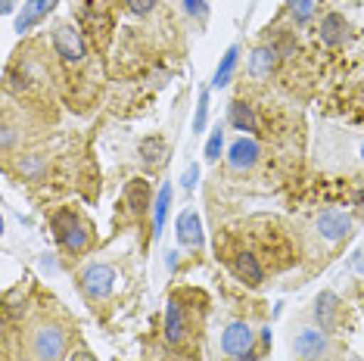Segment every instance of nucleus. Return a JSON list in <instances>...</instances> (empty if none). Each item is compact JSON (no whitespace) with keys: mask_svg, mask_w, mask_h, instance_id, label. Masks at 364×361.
<instances>
[{"mask_svg":"<svg viewBox=\"0 0 364 361\" xmlns=\"http://www.w3.org/2000/svg\"><path fill=\"white\" fill-rule=\"evenodd\" d=\"M53 47H56V53H60V60L69 65H78L87 56L85 38H81V31L72 26V22H60V26L53 28Z\"/></svg>","mask_w":364,"mask_h":361,"instance_id":"nucleus-1","label":"nucleus"},{"mask_svg":"<svg viewBox=\"0 0 364 361\" xmlns=\"http://www.w3.org/2000/svg\"><path fill=\"white\" fill-rule=\"evenodd\" d=\"M53 234H56V240H60L63 249H69V252H81L87 246L85 225H81L69 209H63V212H56L53 215Z\"/></svg>","mask_w":364,"mask_h":361,"instance_id":"nucleus-2","label":"nucleus"},{"mask_svg":"<svg viewBox=\"0 0 364 361\" xmlns=\"http://www.w3.org/2000/svg\"><path fill=\"white\" fill-rule=\"evenodd\" d=\"M65 352V333L60 327H38L31 336V355L38 361H60Z\"/></svg>","mask_w":364,"mask_h":361,"instance_id":"nucleus-3","label":"nucleus"},{"mask_svg":"<svg viewBox=\"0 0 364 361\" xmlns=\"http://www.w3.org/2000/svg\"><path fill=\"white\" fill-rule=\"evenodd\" d=\"M112 286H115V271H112V265H103V262H97V265H87L85 274H81V290H85L90 299H106L112 293Z\"/></svg>","mask_w":364,"mask_h":361,"instance_id":"nucleus-4","label":"nucleus"},{"mask_svg":"<svg viewBox=\"0 0 364 361\" xmlns=\"http://www.w3.org/2000/svg\"><path fill=\"white\" fill-rule=\"evenodd\" d=\"M252 340H255V333H252V327L246 324V321H230L225 327V333H221V349L228 352V355H243V352H250L252 349Z\"/></svg>","mask_w":364,"mask_h":361,"instance_id":"nucleus-5","label":"nucleus"},{"mask_svg":"<svg viewBox=\"0 0 364 361\" xmlns=\"http://www.w3.org/2000/svg\"><path fill=\"white\" fill-rule=\"evenodd\" d=\"M327 349H330V343H327L324 330H302L293 340V352L302 361H321L327 355Z\"/></svg>","mask_w":364,"mask_h":361,"instance_id":"nucleus-6","label":"nucleus"},{"mask_svg":"<svg viewBox=\"0 0 364 361\" xmlns=\"http://www.w3.org/2000/svg\"><path fill=\"white\" fill-rule=\"evenodd\" d=\"M262 156V146L252 141V137H237L228 150V166L234 171H250Z\"/></svg>","mask_w":364,"mask_h":361,"instance_id":"nucleus-7","label":"nucleus"},{"mask_svg":"<svg viewBox=\"0 0 364 361\" xmlns=\"http://www.w3.org/2000/svg\"><path fill=\"white\" fill-rule=\"evenodd\" d=\"M318 231L327 243H339L352 234V218L346 215V212H324V215L318 218Z\"/></svg>","mask_w":364,"mask_h":361,"instance_id":"nucleus-8","label":"nucleus"},{"mask_svg":"<svg viewBox=\"0 0 364 361\" xmlns=\"http://www.w3.org/2000/svg\"><path fill=\"white\" fill-rule=\"evenodd\" d=\"M125 203H128V209L134 212V215H144V212L156 203V200H153V187H150V180H144V178L128 180V187H125Z\"/></svg>","mask_w":364,"mask_h":361,"instance_id":"nucleus-9","label":"nucleus"},{"mask_svg":"<svg viewBox=\"0 0 364 361\" xmlns=\"http://www.w3.org/2000/svg\"><path fill=\"white\" fill-rule=\"evenodd\" d=\"M175 227H178V240L184 246H193V249H200L203 246V221H200V215H196L193 209L181 212Z\"/></svg>","mask_w":364,"mask_h":361,"instance_id":"nucleus-10","label":"nucleus"},{"mask_svg":"<svg viewBox=\"0 0 364 361\" xmlns=\"http://www.w3.org/2000/svg\"><path fill=\"white\" fill-rule=\"evenodd\" d=\"M277 60H280V53H277L274 44L255 47L252 56H250V75H252V78H268L271 72L277 69Z\"/></svg>","mask_w":364,"mask_h":361,"instance_id":"nucleus-11","label":"nucleus"},{"mask_svg":"<svg viewBox=\"0 0 364 361\" xmlns=\"http://www.w3.org/2000/svg\"><path fill=\"white\" fill-rule=\"evenodd\" d=\"M321 41H324L327 47L346 44V41H349V22H346V16L327 13L324 19H321Z\"/></svg>","mask_w":364,"mask_h":361,"instance_id":"nucleus-12","label":"nucleus"},{"mask_svg":"<svg viewBox=\"0 0 364 361\" xmlns=\"http://www.w3.org/2000/svg\"><path fill=\"white\" fill-rule=\"evenodd\" d=\"M53 6H56V0H28V4L22 6V13L16 16V31H28V28H35L38 22L53 10Z\"/></svg>","mask_w":364,"mask_h":361,"instance_id":"nucleus-13","label":"nucleus"},{"mask_svg":"<svg viewBox=\"0 0 364 361\" xmlns=\"http://www.w3.org/2000/svg\"><path fill=\"white\" fill-rule=\"evenodd\" d=\"M234 274L243 284H250V286H259L264 281V271H262L259 259H255L252 252H240V256L234 259Z\"/></svg>","mask_w":364,"mask_h":361,"instance_id":"nucleus-14","label":"nucleus"},{"mask_svg":"<svg viewBox=\"0 0 364 361\" xmlns=\"http://www.w3.org/2000/svg\"><path fill=\"white\" fill-rule=\"evenodd\" d=\"M237 63H240V47H228V53L221 56V63H218V69H215V78H212V87H228L230 85V78H234V69H237Z\"/></svg>","mask_w":364,"mask_h":361,"instance_id":"nucleus-15","label":"nucleus"},{"mask_svg":"<svg viewBox=\"0 0 364 361\" xmlns=\"http://www.w3.org/2000/svg\"><path fill=\"white\" fill-rule=\"evenodd\" d=\"M140 153H144L146 168H162L165 159H168V144H165L162 137H146V141L140 144Z\"/></svg>","mask_w":364,"mask_h":361,"instance_id":"nucleus-16","label":"nucleus"},{"mask_svg":"<svg viewBox=\"0 0 364 361\" xmlns=\"http://www.w3.org/2000/svg\"><path fill=\"white\" fill-rule=\"evenodd\" d=\"M336 308H339V299L333 296V293H321L318 302H314V318H318L321 330H330V327H333Z\"/></svg>","mask_w":364,"mask_h":361,"instance_id":"nucleus-17","label":"nucleus"},{"mask_svg":"<svg viewBox=\"0 0 364 361\" xmlns=\"http://www.w3.org/2000/svg\"><path fill=\"white\" fill-rule=\"evenodd\" d=\"M230 125L237 131H246V134H252V131H259V119H255V109L250 103H234L230 106Z\"/></svg>","mask_w":364,"mask_h":361,"instance_id":"nucleus-18","label":"nucleus"},{"mask_svg":"<svg viewBox=\"0 0 364 361\" xmlns=\"http://www.w3.org/2000/svg\"><path fill=\"white\" fill-rule=\"evenodd\" d=\"M165 340L168 343L184 340V311H181L178 302H168V308H165Z\"/></svg>","mask_w":364,"mask_h":361,"instance_id":"nucleus-19","label":"nucleus"},{"mask_svg":"<svg viewBox=\"0 0 364 361\" xmlns=\"http://www.w3.org/2000/svg\"><path fill=\"white\" fill-rule=\"evenodd\" d=\"M171 184H165L159 196H156V203H153V237H159L162 234V227H165V215H168V206H171Z\"/></svg>","mask_w":364,"mask_h":361,"instance_id":"nucleus-20","label":"nucleus"},{"mask_svg":"<svg viewBox=\"0 0 364 361\" xmlns=\"http://www.w3.org/2000/svg\"><path fill=\"white\" fill-rule=\"evenodd\" d=\"M221 150H225V131L218 128V131H212L209 141H205V159H209V162H218Z\"/></svg>","mask_w":364,"mask_h":361,"instance_id":"nucleus-21","label":"nucleus"},{"mask_svg":"<svg viewBox=\"0 0 364 361\" xmlns=\"http://www.w3.org/2000/svg\"><path fill=\"white\" fill-rule=\"evenodd\" d=\"M289 13L302 26V22H309L314 16V0H289Z\"/></svg>","mask_w":364,"mask_h":361,"instance_id":"nucleus-22","label":"nucleus"},{"mask_svg":"<svg viewBox=\"0 0 364 361\" xmlns=\"http://www.w3.org/2000/svg\"><path fill=\"white\" fill-rule=\"evenodd\" d=\"M184 10L193 19H205L209 16V0H184Z\"/></svg>","mask_w":364,"mask_h":361,"instance_id":"nucleus-23","label":"nucleus"},{"mask_svg":"<svg viewBox=\"0 0 364 361\" xmlns=\"http://www.w3.org/2000/svg\"><path fill=\"white\" fill-rule=\"evenodd\" d=\"M205 116H209V94H200V106H196V119H193V128L196 131H205Z\"/></svg>","mask_w":364,"mask_h":361,"instance_id":"nucleus-24","label":"nucleus"},{"mask_svg":"<svg viewBox=\"0 0 364 361\" xmlns=\"http://www.w3.org/2000/svg\"><path fill=\"white\" fill-rule=\"evenodd\" d=\"M22 175H28V178H38L41 175V168H44V162L38 159V156H28V159H22Z\"/></svg>","mask_w":364,"mask_h":361,"instance_id":"nucleus-25","label":"nucleus"},{"mask_svg":"<svg viewBox=\"0 0 364 361\" xmlns=\"http://www.w3.org/2000/svg\"><path fill=\"white\" fill-rule=\"evenodd\" d=\"M125 4H128V10L134 16H146L156 6V0H125Z\"/></svg>","mask_w":364,"mask_h":361,"instance_id":"nucleus-26","label":"nucleus"},{"mask_svg":"<svg viewBox=\"0 0 364 361\" xmlns=\"http://www.w3.org/2000/svg\"><path fill=\"white\" fill-rule=\"evenodd\" d=\"M196 180H200V168H196V166H190V168L184 171V178H181V184H184L187 190H193V187H196Z\"/></svg>","mask_w":364,"mask_h":361,"instance_id":"nucleus-27","label":"nucleus"},{"mask_svg":"<svg viewBox=\"0 0 364 361\" xmlns=\"http://www.w3.org/2000/svg\"><path fill=\"white\" fill-rule=\"evenodd\" d=\"M72 361H97V355H90L87 349H78V352H72Z\"/></svg>","mask_w":364,"mask_h":361,"instance_id":"nucleus-28","label":"nucleus"},{"mask_svg":"<svg viewBox=\"0 0 364 361\" xmlns=\"http://www.w3.org/2000/svg\"><path fill=\"white\" fill-rule=\"evenodd\" d=\"M0 10H4V16H10L16 10V0H4V6H0Z\"/></svg>","mask_w":364,"mask_h":361,"instance_id":"nucleus-29","label":"nucleus"},{"mask_svg":"<svg viewBox=\"0 0 364 361\" xmlns=\"http://www.w3.org/2000/svg\"><path fill=\"white\" fill-rule=\"evenodd\" d=\"M10 144H13V131L4 128V146H10Z\"/></svg>","mask_w":364,"mask_h":361,"instance_id":"nucleus-30","label":"nucleus"},{"mask_svg":"<svg viewBox=\"0 0 364 361\" xmlns=\"http://www.w3.org/2000/svg\"><path fill=\"white\" fill-rule=\"evenodd\" d=\"M168 268H178V252H168Z\"/></svg>","mask_w":364,"mask_h":361,"instance_id":"nucleus-31","label":"nucleus"},{"mask_svg":"<svg viewBox=\"0 0 364 361\" xmlns=\"http://www.w3.org/2000/svg\"><path fill=\"white\" fill-rule=\"evenodd\" d=\"M237 361H255L252 352H243V355H237Z\"/></svg>","mask_w":364,"mask_h":361,"instance_id":"nucleus-32","label":"nucleus"},{"mask_svg":"<svg viewBox=\"0 0 364 361\" xmlns=\"http://www.w3.org/2000/svg\"><path fill=\"white\" fill-rule=\"evenodd\" d=\"M361 159H364V144H361Z\"/></svg>","mask_w":364,"mask_h":361,"instance_id":"nucleus-33","label":"nucleus"}]
</instances>
